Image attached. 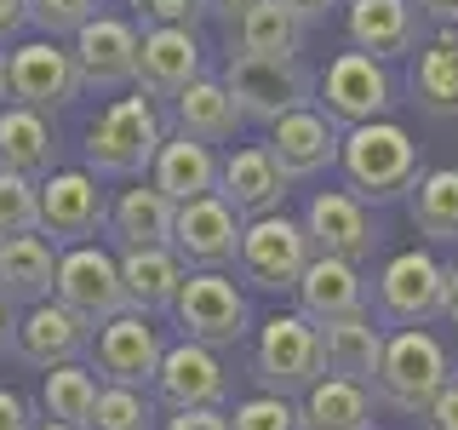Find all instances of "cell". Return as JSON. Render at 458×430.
<instances>
[{
    "label": "cell",
    "instance_id": "484cf974",
    "mask_svg": "<svg viewBox=\"0 0 458 430\" xmlns=\"http://www.w3.org/2000/svg\"><path fill=\"white\" fill-rule=\"evenodd\" d=\"M172 229H178V207L155 184H132L109 201V236L121 241V253L172 247Z\"/></svg>",
    "mask_w": 458,
    "mask_h": 430
},
{
    "label": "cell",
    "instance_id": "f546056e",
    "mask_svg": "<svg viewBox=\"0 0 458 430\" xmlns=\"http://www.w3.org/2000/svg\"><path fill=\"white\" fill-rule=\"evenodd\" d=\"M304 52V23L281 6V0H258V6L229 29V57H298Z\"/></svg>",
    "mask_w": 458,
    "mask_h": 430
},
{
    "label": "cell",
    "instance_id": "f6af8a7d",
    "mask_svg": "<svg viewBox=\"0 0 458 430\" xmlns=\"http://www.w3.org/2000/svg\"><path fill=\"white\" fill-rule=\"evenodd\" d=\"M29 29V0H0V47Z\"/></svg>",
    "mask_w": 458,
    "mask_h": 430
},
{
    "label": "cell",
    "instance_id": "3957f363",
    "mask_svg": "<svg viewBox=\"0 0 458 430\" xmlns=\"http://www.w3.org/2000/svg\"><path fill=\"white\" fill-rule=\"evenodd\" d=\"M338 167H344V178H350V190L361 201H395V195L419 190V178H424L419 143L395 121H372V126L344 133Z\"/></svg>",
    "mask_w": 458,
    "mask_h": 430
},
{
    "label": "cell",
    "instance_id": "ab89813d",
    "mask_svg": "<svg viewBox=\"0 0 458 430\" xmlns=\"http://www.w3.org/2000/svg\"><path fill=\"white\" fill-rule=\"evenodd\" d=\"M149 29H195V18L207 12V0H132Z\"/></svg>",
    "mask_w": 458,
    "mask_h": 430
},
{
    "label": "cell",
    "instance_id": "ffe728a7",
    "mask_svg": "<svg viewBox=\"0 0 458 430\" xmlns=\"http://www.w3.org/2000/svg\"><path fill=\"white\" fill-rule=\"evenodd\" d=\"M264 150L276 155V167L286 178H315V172H327L344 155V138L321 109H298V115H286V121L269 126Z\"/></svg>",
    "mask_w": 458,
    "mask_h": 430
},
{
    "label": "cell",
    "instance_id": "5bb4252c",
    "mask_svg": "<svg viewBox=\"0 0 458 430\" xmlns=\"http://www.w3.org/2000/svg\"><path fill=\"white\" fill-rule=\"evenodd\" d=\"M86 92L81 86V69H75V52L64 47V40H23V47H12V86L6 98L23 109H64L75 104Z\"/></svg>",
    "mask_w": 458,
    "mask_h": 430
},
{
    "label": "cell",
    "instance_id": "681fc988",
    "mask_svg": "<svg viewBox=\"0 0 458 430\" xmlns=\"http://www.w3.org/2000/svg\"><path fill=\"white\" fill-rule=\"evenodd\" d=\"M441 315L458 322V264H447V310H441Z\"/></svg>",
    "mask_w": 458,
    "mask_h": 430
},
{
    "label": "cell",
    "instance_id": "8992f818",
    "mask_svg": "<svg viewBox=\"0 0 458 430\" xmlns=\"http://www.w3.org/2000/svg\"><path fill=\"white\" fill-rule=\"evenodd\" d=\"M172 322L183 327L190 344H207V350H229V344L247 339L252 327V310H247V293L224 276V270H190L178 305H172Z\"/></svg>",
    "mask_w": 458,
    "mask_h": 430
},
{
    "label": "cell",
    "instance_id": "cb8c5ba5",
    "mask_svg": "<svg viewBox=\"0 0 458 430\" xmlns=\"http://www.w3.org/2000/svg\"><path fill=\"white\" fill-rule=\"evenodd\" d=\"M293 298H298V310H304L315 327H333V322H355V315H367V281H361V270L344 264V258H315Z\"/></svg>",
    "mask_w": 458,
    "mask_h": 430
},
{
    "label": "cell",
    "instance_id": "60d3db41",
    "mask_svg": "<svg viewBox=\"0 0 458 430\" xmlns=\"http://www.w3.org/2000/svg\"><path fill=\"white\" fill-rule=\"evenodd\" d=\"M35 408H29L23 391H12V384H0V430H35Z\"/></svg>",
    "mask_w": 458,
    "mask_h": 430
},
{
    "label": "cell",
    "instance_id": "836d02e7",
    "mask_svg": "<svg viewBox=\"0 0 458 430\" xmlns=\"http://www.w3.org/2000/svg\"><path fill=\"white\" fill-rule=\"evenodd\" d=\"M98 396H104L98 373L86 367V362H69V367H52V373H47V384H40V413H47V419H57V425L86 430V425H92Z\"/></svg>",
    "mask_w": 458,
    "mask_h": 430
},
{
    "label": "cell",
    "instance_id": "f35d334b",
    "mask_svg": "<svg viewBox=\"0 0 458 430\" xmlns=\"http://www.w3.org/2000/svg\"><path fill=\"white\" fill-rule=\"evenodd\" d=\"M98 18V0H29V23L40 29V40H75L86 23Z\"/></svg>",
    "mask_w": 458,
    "mask_h": 430
},
{
    "label": "cell",
    "instance_id": "8fae6325",
    "mask_svg": "<svg viewBox=\"0 0 458 430\" xmlns=\"http://www.w3.org/2000/svg\"><path fill=\"white\" fill-rule=\"evenodd\" d=\"M98 229H109V201L98 178L86 167H57L40 184V236H52V247H86Z\"/></svg>",
    "mask_w": 458,
    "mask_h": 430
},
{
    "label": "cell",
    "instance_id": "1f68e13d",
    "mask_svg": "<svg viewBox=\"0 0 458 430\" xmlns=\"http://www.w3.org/2000/svg\"><path fill=\"white\" fill-rule=\"evenodd\" d=\"M298 408H304V430H372L378 396H372L367 384H350V379H333V373H327Z\"/></svg>",
    "mask_w": 458,
    "mask_h": 430
},
{
    "label": "cell",
    "instance_id": "277c9868",
    "mask_svg": "<svg viewBox=\"0 0 458 430\" xmlns=\"http://www.w3.org/2000/svg\"><path fill=\"white\" fill-rule=\"evenodd\" d=\"M224 86L235 98V109L264 126H276L298 109H315V92H321L304 57H229Z\"/></svg>",
    "mask_w": 458,
    "mask_h": 430
},
{
    "label": "cell",
    "instance_id": "c3c4849f",
    "mask_svg": "<svg viewBox=\"0 0 458 430\" xmlns=\"http://www.w3.org/2000/svg\"><path fill=\"white\" fill-rule=\"evenodd\" d=\"M12 339H18V310H12L6 298H0V350H6Z\"/></svg>",
    "mask_w": 458,
    "mask_h": 430
},
{
    "label": "cell",
    "instance_id": "f907efd6",
    "mask_svg": "<svg viewBox=\"0 0 458 430\" xmlns=\"http://www.w3.org/2000/svg\"><path fill=\"white\" fill-rule=\"evenodd\" d=\"M6 86H12V52L0 47V98H6Z\"/></svg>",
    "mask_w": 458,
    "mask_h": 430
},
{
    "label": "cell",
    "instance_id": "52a82bcc",
    "mask_svg": "<svg viewBox=\"0 0 458 430\" xmlns=\"http://www.w3.org/2000/svg\"><path fill=\"white\" fill-rule=\"evenodd\" d=\"M390 104H395V81H390V69L367 52H338L321 75V92H315V109L333 126H344V133L384 121Z\"/></svg>",
    "mask_w": 458,
    "mask_h": 430
},
{
    "label": "cell",
    "instance_id": "8d00e7d4",
    "mask_svg": "<svg viewBox=\"0 0 458 430\" xmlns=\"http://www.w3.org/2000/svg\"><path fill=\"white\" fill-rule=\"evenodd\" d=\"M12 236H40V184L0 172V241Z\"/></svg>",
    "mask_w": 458,
    "mask_h": 430
},
{
    "label": "cell",
    "instance_id": "d4e9b609",
    "mask_svg": "<svg viewBox=\"0 0 458 430\" xmlns=\"http://www.w3.org/2000/svg\"><path fill=\"white\" fill-rule=\"evenodd\" d=\"M344 29H350L355 52L367 57H401L419 40V6L412 0H344Z\"/></svg>",
    "mask_w": 458,
    "mask_h": 430
},
{
    "label": "cell",
    "instance_id": "5b68a950",
    "mask_svg": "<svg viewBox=\"0 0 458 430\" xmlns=\"http://www.w3.org/2000/svg\"><path fill=\"white\" fill-rule=\"evenodd\" d=\"M447 384H453V362H447L436 333H424V327L390 333V344H384V373H378V401H390L395 413L424 419L429 401L447 391Z\"/></svg>",
    "mask_w": 458,
    "mask_h": 430
},
{
    "label": "cell",
    "instance_id": "ac0fdd59",
    "mask_svg": "<svg viewBox=\"0 0 458 430\" xmlns=\"http://www.w3.org/2000/svg\"><path fill=\"white\" fill-rule=\"evenodd\" d=\"M92 339H98V327H92V322H81V315L69 310V305L47 298V305H35V310H23V315H18V339H12V350H18V362L40 367V373H52V367L81 362V356L92 350Z\"/></svg>",
    "mask_w": 458,
    "mask_h": 430
},
{
    "label": "cell",
    "instance_id": "816d5d0a",
    "mask_svg": "<svg viewBox=\"0 0 458 430\" xmlns=\"http://www.w3.org/2000/svg\"><path fill=\"white\" fill-rule=\"evenodd\" d=\"M35 430H75V425H57V419H40Z\"/></svg>",
    "mask_w": 458,
    "mask_h": 430
},
{
    "label": "cell",
    "instance_id": "ee69618b",
    "mask_svg": "<svg viewBox=\"0 0 458 430\" xmlns=\"http://www.w3.org/2000/svg\"><path fill=\"white\" fill-rule=\"evenodd\" d=\"M281 6H286V12H293L298 23L310 29V23H327V18H333V12L344 6V0H281Z\"/></svg>",
    "mask_w": 458,
    "mask_h": 430
},
{
    "label": "cell",
    "instance_id": "7c38bea8",
    "mask_svg": "<svg viewBox=\"0 0 458 430\" xmlns=\"http://www.w3.org/2000/svg\"><path fill=\"white\" fill-rule=\"evenodd\" d=\"M447 310V264H436L429 253H395L378 270V315L395 327H424L429 315Z\"/></svg>",
    "mask_w": 458,
    "mask_h": 430
},
{
    "label": "cell",
    "instance_id": "4fadbf2b",
    "mask_svg": "<svg viewBox=\"0 0 458 430\" xmlns=\"http://www.w3.org/2000/svg\"><path fill=\"white\" fill-rule=\"evenodd\" d=\"M304 229H310L315 258H344V264H355V270L378 247V224H372L367 201L355 190H315L310 212H304Z\"/></svg>",
    "mask_w": 458,
    "mask_h": 430
},
{
    "label": "cell",
    "instance_id": "d6986e66",
    "mask_svg": "<svg viewBox=\"0 0 458 430\" xmlns=\"http://www.w3.org/2000/svg\"><path fill=\"white\" fill-rule=\"evenodd\" d=\"M200 40L195 29H143L138 47V92L143 98H172L178 104L183 92L200 81Z\"/></svg>",
    "mask_w": 458,
    "mask_h": 430
},
{
    "label": "cell",
    "instance_id": "83f0119b",
    "mask_svg": "<svg viewBox=\"0 0 458 430\" xmlns=\"http://www.w3.org/2000/svg\"><path fill=\"white\" fill-rule=\"evenodd\" d=\"M121 281H126V310L138 315H166L178 305L190 264L172 247H143V253H121Z\"/></svg>",
    "mask_w": 458,
    "mask_h": 430
},
{
    "label": "cell",
    "instance_id": "603a6c76",
    "mask_svg": "<svg viewBox=\"0 0 458 430\" xmlns=\"http://www.w3.org/2000/svg\"><path fill=\"white\" fill-rule=\"evenodd\" d=\"M57 253L47 236H12L0 241V298H6L12 310H35L57 298Z\"/></svg>",
    "mask_w": 458,
    "mask_h": 430
},
{
    "label": "cell",
    "instance_id": "e575fe53",
    "mask_svg": "<svg viewBox=\"0 0 458 430\" xmlns=\"http://www.w3.org/2000/svg\"><path fill=\"white\" fill-rule=\"evenodd\" d=\"M412 224L424 241H458V167H436L412 190Z\"/></svg>",
    "mask_w": 458,
    "mask_h": 430
},
{
    "label": "cell",
    "instance_id": "e0dca14e",
    "mask_svg": "<svg viewBox=\"0 0 458 430\" xmlns=\"http://www.w3.org/2000/svg\"><path fill=\"white\" fill-rule=\"evenodd\" d=\"M241 236H247V219H241L224 195H207V201L178 207L172 253H178L190 270H224V264L241 258Z\"/></svg>",
    "mask_w": 458,
    "mask_h": 430
},
{
    "label": "cell",
    "instance_id": "7a4b0ae2",
    "mask_svg": "<svg viewBox=\"0 0 458 430\" xmlns=\"http://www.w3.org/2000/svg\"><path fill=\"white\" fill-rule=\"evenodd\" d=\"M252 373L269 396H310L327 379V350H321V327L304 310H276L258 322L252 344Z\"/></svg>",
    "mask_w": 458,
    "mask_h": 430
},
{
    "label": "cell",
    "instance_id": "4316f807",
    "mask_svg": "<svg viewBox=\"0 0 458 430\" xmlns=\"http://www.w3.org/2000/svg\"><path fill=\"white\" fill-rule=\"evenodd\" d=\"M0 172H18V178H35V184H47L57 172V138L40 109H23V104L0 109Z\"/></svg>",
    "mask_w": 458,
    "mask_h": 430
},
{
    "label": "cell",
    "instance_id": "ba28073f",
    "mask_svg": "<svg viewBox=\"0 0 458 430\" xmlns=\"http://www.w3.org/2000/svg\"><path fill=\"white\" fill-rule=\"evenodd\" d=\"M241 276L247 287H264V293H298L304 270L315 264L310 229L286 212H269V219H252L247 236H241Z\"/></svg>",
    "mask_w": 458,
    "mask_h": 430
},
{
    "label": "cell",
    "instance_id": "9c48e42d",
    "mask_svg": "<svg viewBox=\"0 0 458 430\" xmlns=\"http://www.w3.org/2000/svg\"><path fill=\"white\" fill-rule=\"evenodd\" d=\"M172 344L161 339V327H155V315H114V322L98 327L92 339V373L104 384H126V391H155V373H161Z\"/></svg>",
    "mask_w": 458,
    "mask_h": 430
},
{
    "label": "cell",
    "instance_id": "bcb514c9",
    "mask_svg": "<svg viewBox=\"0 0 458 430\" xmlns=\"http://www.w3.org/2000/svg\"><path fill=\"white\" fill-rule=\"evenodd\" d=\"M252 6H258V0H207V12H212V18H224V29H235Z\"/></svg>",
    "mask_w": 458,
    "mask_h": 430
},
{
    "label": "cell",
    "instance_id": "2e32d148",
    "mask_svg": "<svg viewBox=\"0 0 458 430\" xmlns=\"http://www.w3.org/2000/svg\"><path fill=\"white\" fill-rule=\"evenodd\" d=\"M138 47H143V35H138L132 23L98 12V18L86 23L75 40H69L75 69H81V86H92V92H121V86H138Z\"/></svg>",
    "mask_w": 458,
    "mask_h": 430
},
{
    "label": "cell",
    "instance_id": "d590c367",
    "mask_svg": "<svg viewBox=\"0 0 458 430\" xmlns=\"http://www.w3.org/2000/svg\"><path fill=\"white\" fill-rule=\"evenodd\" d=\"M155 419H161V401H155L149 391L104 384V396H98L92 425H86V430H155Z\"/></svg>",
    "mask_w": 458,
    "mask_h": 430
},
{
    "label": "cell",
    "instance_id": "44dd1931",
    "mask_svg": "<svg viewBox=\"0 0 458 430\" xmlns=\"http://www.w3.org/2000/svg\"><path fill=\"white\" fill-rule=\"evenodd\" d=\"M218 178H224V161L212 155V143H200L190 133H172L161 143V155H155V167H149V184L172 201V207H190V201L218 195Z\"/></svg>",
    "mask_w": 458,
    "mask_h": 430
},
{
    "label": "cell",
    "instance_id": "7dc6e473",
    "mask_svg": "<svg viewBox=\"0 0 458 430\" xmlns=\"http://www.w3.org/2000/svg\"><path fill=\"white\" fill-rule=\"evenodd\" d=\"M419 12H429L436 23H447V29H458V0H412Z\"/></svg>",
    "mask_w": 458,
    "mask_h": 430
},
{
    "label": "cell",
    "instance_id": "d6a6232c",
    "mask_svg": "<svg viewBox=\"0 0 458 430\" xmlns=\"http://www.w3.org/2000/svg\"><path fill=\"white\" fill-rule=\"evenodd\" d=\"M412 98L429 115H458V29H441L412 64Z\"/></svg>",
    "mask_w": 458,
    "mask_h": 430
},
{
    "label": "cell",
    "instance_id": "6da1fadb",
    "mask_svg": "<svg viewBox=\"0 0 458 430\" xmlns=\"http://www.w3.org/2000/svg\"><path fill=\"white\" fill-rule=\"evenodd\" d=\"M166 143V126L143 92L114 98L109 109H98V121L86 126V172L92 178H138L155 167Z\"/></svg>",
    "mask_w": 458,
    "mask_h": 430
},
{
    "label": "cell",
    "instance_id": "9a60e30c",
    "mask_svg": "<svg viewBox=\"0 0 458 430\" xmlns=\"http://www.w3.org/2000/svg\"><path fill=\"white\" fill-rule=\"evenodd\" d=\"M155 401H161L166 413H207L229 401V373L218 362V350H207V344H190L178 339L166 350L161 373H155Z\"/></svg>",
    "mask_w": 458,
    "mask_h": 430
},
{
    "label": "cell",
    "instance_id": "74e56055",
    "mask_svg": "<svg viewBox=\"0 0 458 430\" xmlns=\"http://www.w3.org/2000/svg\"><path fill=\"white\" fill-rule=\"evenodd\" d=\"M229 430H304V408H298L293 396L258 391V396H247V401H235Z\"/></svg>",
    "mask_w": 458,
    "mask_h": 430
},
{
    "label": "cell",
    "instance_id": "7bdbcfd3",
    "mask_svg": "<svg viewBox=\"0 0 458 430\" xmlns=\"http://www.w3.org/2000/svg\"><path fill=\"white\" fill-rule=\"evenodd\" d=\"M161 430H229V413L207 408V413H172V419H161Z\"/></svg>",
    "mask_w": 458,
    "mask_h": 430
},
{
    "label": "cell",
    "instance_id": "f1b7e54d",
    "mask_svg": "<svg viewBox=\"0 0 458 430\" xmlns=\"http://www.w3.org/2000/svg\"><path fill=\"white\" fill-rule=\"evenodd\" d=\"M384 327L372 315H355V322H333L321 327V350H327V373L350 384H367L378 391V373H384Z\"/></svg>",
    "mask_w": 458,
    "mask_h": 430
},
{
    "label": "cell",
    "instance_id": "7402d4cb",
    "mask_svg": "<svg viewBox=\"0 0 458 430\" xmlns=\"http://www.w3.org/2000/svg\"><path fill=\"white\" fill-rule=\"evenodd\" d=\"M286 172L276 167V155L264 150V143H247V150L224 155V178H218V195L229 201V207L241 212V219H269V212H281L286 201Z\"/></svg>",
    "mask_w": 458,
    "mask_h": 430
},
{
    "label": "cell",
    "instance_id": "4dcf8cb0",
    "mask_svg": "<svg viewBox=\"0 0 458 430\" xmlns=\"http://www.w3.org/2000/svg\"><path fill=\"white\" fill-rule=\"evenodd\" d=\"M172 115H178V133H190V138H200V143H224V138H235V126L247 121V115L235 109V98H229L224 75H200L190 92L172 104Z\"/></svg>",
    "mask_w": 458,
    "mask_h": 430
},
{
    "label": "cell",
    "instance_id": "b9f144b4",
    "mask_svg": "<svg viewBox=\"0 0 458 430\" xmlns=\"http://www.w3.org/2000/svg\"><path fill=\"white\" fill-rule=\"evenodd\" d=\"M424 430H458V379L441 391L436 401H429V413H424Z\"/></svg>",
    "mask_w": 458,
    "mask_h": 430
},
{
    "label": "cell",
    "instance_id": "30bf717a",
    "mask_svg": "<svg viewBox=\"0 0 458 430\" xmlns=\"http://www.w3.org/2000/svg\"><path fill=\"white\" fill-rule=\"evenodd\" d=\"M57 305H69L81 322H92V327L126 315L121 258L104 253L98 241H86V247H64V258H57Z\"/></svg>",
    "mask_w": 458,
    "mask_h": 430
}]
</instances>
